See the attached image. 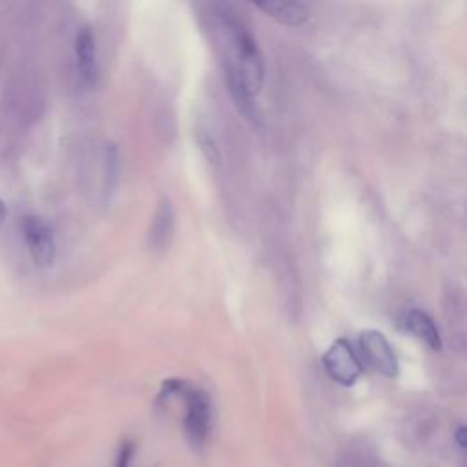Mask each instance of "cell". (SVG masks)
<instances>
[{"instance_id":"1","label":"cell","mask_w":467,"mask_h":467,"mask_svg":"<svg viewBox=\"0 0 467 467\" xmlns=\"http://www.w3.org/2000/svg\"><path fill=\"white\" fill-rule=\"evenodd\" d=\"M224 26V78L232 100L239 111L250 119H259L255 97L263 88L265 64L252 31L235 18L223 20Z\"/></svg>"},{"instance_id":"8","label":"cell","mask_w":467,"mask_h":467,"mask_svg":"<svg viewBox=\"0 0 467 467\" xmlns=\"http://www.w3.org/2000/svg\"><path fill=\"white\" fill-rule=\"evenodd\" d=\"M257 9H261L263 13H266L270 18L285 24V26H301L308 20L310 16V9L308 5L301 4V2H257L255 4Z\"/></svg>"},{"instance_id":"6","label":"cell","mask_w":467,"mask_h":467,"mask_svg":"<svg viewBox=\"0 0 467 467\" xmlns=\"http://www.w3.org/2000/svg\"><path fill=\"white\" fill-rule=\"evenodd\" d=\"M75 55L77 67L82 82L93 86L97 80V46L95 35L89 26H82L75 36Z\"/></svg>"},{"instance_id":"2","label":"cell","mask_w":467,"mask_h":467,"mask_svg":"<svg viewBox=\"0 0 467 467\" xmlns=\"http://www.w3.org/2000/svg\"><path fill=\"white\" fill-rule=\"evenodd\" d=\"M179 394L184 400V418L182 427L188 441L193 447H201L212 429V403L206 392L190 387L182 381Z\"/></svg>"},{"instance_id":"5","label":"cell","mask_w":467,"mask_h":467,"mask_svg":"<svg viewBox=\"0 0 467 467\" xmlns=\"http://www.w3.org/2000/svg\"><path fill=\"white\" fill-rule=\"evenodd\" d=\"M22 234L33 263L40 268H49L55 263L57 246L47 223L36 215H27L22 223Z\"/></svg>"},{"instance_id":"10","label":"cell","mask_w":467,"mask_h":467,"mask_svg":"<svg viewBox=\"0 0 467 467\" xmlns=\"http://www.w3.org/2000/svg\"><path fill=\"white\" fill-rule=\"evenodd\" d=\"M102 171H104V179H102V186H104V193L106 197H109L115 190L117 184V173H119V150L113 142H108L104 146V153H102Z\"/></svg>"},{"instance_id":"12","label":"cell","mask_w":467,"mask_h":467,"mask_svg":"<svg viewBox=\"0 0 467 467\" xmlns=\"http://www.w3.org/2000/svg\"><path fill=\"white\" fill-rule=\"evenodd\" d=\"M456 441H458V445H460L462 449L467 445V441H465V427H460V429L456 431Z\"/></svg>"},{"instance_id":"9","label":"cell","mask_w":467,"mask_h":467,"mask_svg":"<svg viewBox=\"0 0 467 467\" xmlns=\"http://www.w3.org/2000/svg\"><path fill=\"white\" fill-rule=\"evenodd\" d=\"M405 328L418 337L420 341H423L429 348L432 350H441V337L440 332L432 321V317L420 310V308H410L405 314Z\"/></svg>"},{"instance_id":"13","label":"cell","mask_w":467,"mask_h":467,"mask_svg":"<svg viewBox=\"0 0 467 467\" xmlns=\"http://www.w3.org/2000/svg\"><path fill=\"white\" fill-rule=\"evenodd\" d=\"M5 217H7V206H5V202L0 199V224L4 223Z\"/></svg>"},{"instance_id":"4","label":"cell","mask_w":467,"mask_h":467,"mask_svg":"<svg viewBox=\"0 0 467 467\" xmlns=\"http://www.w3.org/2000/svg\"><path fill=\"white\" fill-rule=\"evenodd\" d=\"M359 352H361V363L372 368L374 372L394 378L398 376V358L389 343V339L379 330H363L359 336Z\"/></svg>"},{"instance_id":"7","label":"cell","mask_w":467,"mask_h":467,"mask_svg":"<svg viewBox=\"0 0 467 467\" xmlns=\"http://www.w3.org/2000/svg\"><path fill=\"white\" fill-rule=\"evenodd\" d=\"M173 219H175V213H173L171 202L168 199L159 201L150 232H148V244L151 250L161 252L170 244L173 237Z\"/></svg>"},{"instance_id":"3","label":"cell","mask_w":467,"mask_h":467,"mask_svg":"<svg viewBox=\"0 0 467 467\" xmlns=\"http://www.w3.org/2000/svg\"><path fill=\"white\" fill-rule=\"evenodd\" d=\"M321 361H323L325 372L343 387L354 385L363 374V363L359 356L354 352L352 345L343 337L336 339L327 348Z\"/></svg>"},{"instance_id":"11","label":"cell","mask_w":467,"mask_h":467,"mask_svg":"<svg viewBox=\"0 0 467 467\" xmlns=\"http://www.w3.org/2000/svg\"><path fill=\"white\" fill-rule=\"evenodd\" d=\"M131 458H133V443L124 441V443L120 445V451H119V456H117L115 467H130Z\"/></svg>"}]
</instances>
